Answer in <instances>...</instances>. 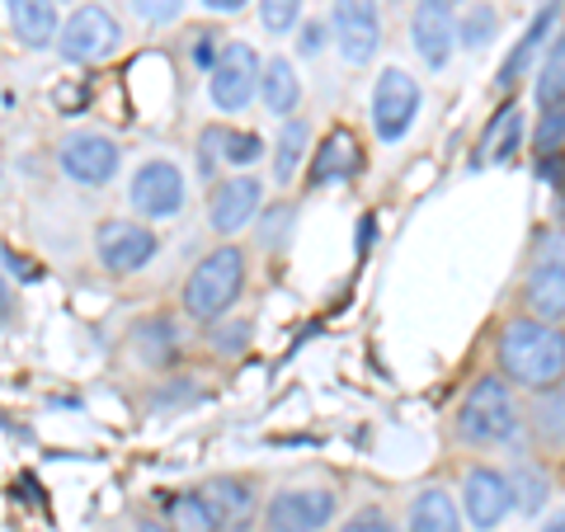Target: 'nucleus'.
Masks as SVG:
<instances>
[{
  "instance_id": "a18cd8bd",
  "label": "nucleus",
  "mask_w": 565,
  "mask_h": 532,
  "mask_svg": "<svg viewBox=\"0 0 565 532\" xmlns=\"http://www.w3.org/2000/svg\"><path fill=\"white\" fill-rule=\"evenodd\" d=\"M542 532H565V513H552V519H546V528Z\"/></svg>"
},
{
  "instance_id": "c85d7f7f",
  "label": "nucleus",
  "mask_w": 565,
  "mask_h": 532,
  "mask_svg": "<svg viewBox=\"0 0 565 532\" xmlns=\"http://www.w3.org/2000/svg\"><path fill=\"white\" fill-rule=\"evenodd\" d=\"M259 24L269 33H292L302 24V0H259Z\"/></svg>"
},
{
  "instance_id": "79ce46f5",
  "label": "nucleus",
  "mask_w": 565,
  "mask_h": 532,
  "mask_svg": "<svg viewBox=\"0 0 565 532\" xmlns=\"http://www.w3.org/2000/svg\"><path fill=\"white\" fill-rule=\"evenodd\" d=\"M14 321V292H10V283L0 278V326H10Z\"/></svg>"
},
{
  "instance_id": "e433bc0d",
  "label": "nucleus",
  "mask_w": 565,
  "mask_h": 532,
  "mask_svg": "<svg viewBox=\"0 0 565 532\" xmlns=\"http://www.w3.org/2000/svg\"><path fill=\"white\" fill-rule=\"evenodd\" d=\"M326 43H330V24H321V20H307L302 33H297V52H302V57H321Z\"/></svg>"
},
{
  "instance_id": "a19ab883",
  "label": "nucleus",
  "mask_w": 565,
  "mask_h": 532,
  "mask_svg": "<svg viewBox=\"0 0 565 532\" xmlns=\"http://www.w3.org/2000/svg\"><path fill=\"white\" fill-rule=\"evenodd\" d=\"M0 259H6V264H10V269H14V274H20L24 283H39V278H43V274H39V264H29V259H20V255H14V251H10V245H6V251H0Z\"/></svg>"
},
{
  "instance_id": "393cba45",
  "label": "nucleus",
  "mask_w": 565,
  "mask_h": 532,
  "mask_svg": "<svg viewBox=\"0 0 565 532\" xmlns=\"http://www.w3.org/2000/svg\"><path fill=\"white\" fill-rule=\"evenodd\" d=\"M307 147H311V123L307 118H288L278 132V147H274V180L278 184H292L297 170L307 161Z\"/></svg>"
},
{
  "instance_id": "39448f33",
  "label": "nucleus",
  "mask_w": 565,
  "mask_h": 532,
  "mask_svg": "<svg viewBox=\"0 0 565 532\" xmlns=\"http://www.w3.org/2000/svg\"><path fill=\"white\" fill-rule=\"evenodd\" d=\"M118 43H122V29L104 6H81L57 33V52L76 66H95L104 57H114Z\"/></svg>"
},
{
  "instance_id": "20e7f679",
  "label": "nucleus",
  "mask_w": 565,
  "mask_h": 532,
  "mask_svg": "<svg viewBox=\"0 0 565 532\" xmlns=\"http://www.w3.org/2000/svg\"><path fill=\"white\" fill-rule=\"evenodd\" d=\"M259 76H264L259 52L250 43H226L222 62L207 71V95L222 114H241V109H250V99L259 95Z\"/></svg>"
},
{
  "instance_id": "4468645a",
  "label": "nucleus",
  "mask_w": 565,
  "mask_h": 532,
  "mask_svg": "<svg viewBox=\"0 0 565 532\" xmlns=\"http://www.w3.org/2000/svg\"><path fill=\"white\" fill-rule=\"evenodd\" d=\"M259 203H264V189H259L255 174H232V180H222L212 189V203H207L212 232H222V236L245 232V222H255Z\"/></svg>"
},
{
  "instance_id": "58836bf2",
  "label": "nucleus",
  "mask_w": 565,
  "mask_h": 532,
  "mask_svg": "<svg viewBox=\"0 0 565 532\" xmlns=\"http://www.w3.org/2000/svg\"><path fill=\"white\" fill-rule=\"evenodd\" d=\"M245 340H250V326H245V321L226 326V330L217 334V353H241V349H245Z\"/></svg>"
},
{
  "instance_id": "37998d69",
  "label": "nucleus",
  "mask_w": 565,
  "mask_h": 532,
  "mask_svg": "<svg viewBox=\"0 0 565 532\" xmlns=\"http://www.w3.org/2000/svg\"><path fill=\"white\" fill-rule=\"evenodd\" d=\"M207 10H217V14H236V10H245L250 0H203Z\"/></svg>"
},
{
  "instance_id": "f704fd0d",
  "label": "nucleus",
  "mask_w": 565,
  "mask_h": 532,
  "mask_svg": "<svg viewBox=\"0 0 565 532\" xmlns=\"http://www.w3.org/2000/svg\"><path fill=\"white\" fill-rule=\"evenodd\" d=\"M132 10H137L147 24H170V20H180L184 0H132Z\"/></svg>"
},
{
  "instance_id": "ea45409f",
  "label": "nucleus",
  "mask_w": 565,
  "mask_h": 532,
  "mask_svg": "<svg viewBox=\"0 0 565 532\" xmlns=\"http://www.w3.org/2000/svg\"><path fill=\"white\" fill-rule=\"evenodd\" d=\"M537 255H542V259L565 264V232H546V236L537 241Z\"/></svg>"
},
{
  "instance_id": "ddd939ff",
  "label": "nucleus",
  "mask_w": 565,
  "mask_h": 532,
  "mask_svg": "<svg viewBox=\"0 0 565 532\" xmlns=\"http://www.w3.org/2000/svg\"><path fill=\"white\" fill-rule=\"evenodd\" d=\"M95 255L109 274H137L156 259V232H147L141 222H104L95 236Z\"/></svg>"
},
{
  "instance_id": "a878e982",
  "label": "nucleus",
  "mask_w": 565,
  "mask_h": 532,
  "mask_svg": "<svg viewBox=\"0 0 565 532\" xmlns=\"http://www.w3.org/2000/svg\"><path fill=\"white\" fill-rule=\"evenodd\" d=\"M537 104L542 109H565V29L546 47V62L537 66Z\"/></svg>"
},
{
  "instance_id": "c9c22d12",
  "label": "nucleus",
  "mask_w": 565,
  "mask_h": 532,
  "mask_svg": "<svg viewBox=\"0 0 565 532\" xmlns=\"http://www.w3.org/2000/svg\"><path fill=\"white\" fill-rule=\"evenodd\" d=\"M340 532H396V523L386 519V513H382L377 504H367V509H359V513H353V519H349Z\"/></svg>"
},
{
  "instance_id": "a211bd4d",
  "label": "nucleus",
  "mask_w": 565,
  "mask_h": 532,
  "mask_svg": "<svg viewBox=\"0 0 565 532\" xmlns=\"http://www.w3.org/2000/svg\"><path fill=\"white\" fill-rule=\"evenodd\" d=\"M203 494H207V504L217 509L226 532H250V523H255V486L250 481H241V476H212Z\"/></svg>"
},
{
  "instance_id": "423d86ee",
  "label": "nucleus",
  "mask_w": 565,
  "mask_h": 532,
  "mask_svg": "<svg viewBox=\"0 0 565 532\" xmlns=\"http://www.w3.org/2000/svg\"><path fill=\"white\" fill-rule=\"evenodd\" d=\"M415 114H419V81L401 66H386L373 85V132L386 147H396V141L411 132Z\"/></svg>"
},
{
  "instance_id": "f03ea898",
  "label": "nucleus",
  "mask_w": 565,
  "mask_h": 532,
  "mask_svg": "<svg viewBox=\"0 0 565 532\" xmlns=\"http://www.w3.org/2000/svg\"><path fill=\"white\" fill-rule=\"evenodd\" d=\"M519 401H514V382H504L500 372H486V377L471 382V392L457 411V438L471 443V448H494V443H509L519 434Z\"/></svg>"
},
{
  "instance_id": "f3484780",
  "label": "nucleus",
  "mask_w": 565,
  "mask_h": 532,
  "mask_svg": "<svg viewBox=\"0 0 565 532\" xmlns=\"http://www.w3.org/2000/svg\"><path fill=\"white\" fill-rule=\"evenodd\" d=\"M556 20H561V0H546V6L533 14V24L523 29V39L514 43V52L504 57V66H500V91H514V85L527 76V71L537 66V52H542L546 39H552Z\"/></svg>"
},
{
  "instance_id": "c756f323",
  "label": "nucleus",
  "mask_w": 565,
  "mask_h": 532,
  "mask_svg": "<svg viewBox=\"0 0 565 532\" xmlns=\"http://www.w3.org/2000/svg\"><path fill=\"white\" fill-rule=\"evenodd\" d=\"M537 434L546 443H565V392H546V401H537Z\"/></svg>"
},
{
  "instance_id": "7ed1b4c3",
  "label": "nucleus",
  "mask_w": 565,
  "mask_h": 532,
  "mask_svg": "<svg viewBox=\"0 0 565 532\" xmlns=\"http://www.w3.org/2000/svg\"><path fill=\"white\" fill-rule=\"evenodd\" d=\"M245 288V251L241 245H222L207 259L193 264V274L184 278V311L189 321H222L226 307H236V297Z\"/></svg>"
},
{
  "instance_id": "f8f14e48",
  "label": "nucleus",
  "mask_w": 565,
  "mask_h": 532,
  "mask_svg": "<svg viewBox=\"0 0 565 532\" xmlns=\"http://www.w3.org/2000/svg\"><path fill=\"white\" fill-rule=\"evenodd\" d=\"M411 43L419 52L424 66L444 71L452 62V47H457V14H452V0H419L415 14H411Z\"/></svg>"
},
{
  "instance_id": "7c9ffc66",
  "label": "nucleus",
  "mask_w": 565,
  "mask_h": 532,
  "mask_svg": "<svg viewBox=\"0 0 565 532\" xmlns=\"http://www.w3.org/2000/svg\"><path fill=\"white\" fill-rule=\"evenodd\" d=\"M537 161L546 156H561L565 147V109H542V123H537Z\"/></svg>"
},
{
  "instance_id": "dca6fc26",
  "label": "nucleus",
  "mask_w": 565,
  "mask_h": 532,
  "mask_svg": "<svg viewBox=\"0 0 565 532\" xmlns=\"http://www.w3.org/2000/svg\"><path fill=\"white\" fill-rule=\"evenodd\" d=\"M363 170V147L349 128H330L321 137V151L311 156V189H326V184H344Z\"/></svg>"
},
{
  "instance_id": "412c9836",
  "label": "nucleus",
  "mask_w": 565,
  "mask_h": 532,
  "mask_svg": "<svg viewBox=\"0 0 565 532\" xmlns=\"http://www.w3.org/2000/svg\"><path fill=\"white\" fill-rule=\"evenodd\" d=\"M259 99H264V109L278 114V118L297 114V104H302V81H297V71H292L288 57H269V62H264Z\"/></svg>"
},
{
  "instance_id": "2eb2a0df",
  "label": "nucleus",
  "mask_w": 565,
  "mask_h": 532,
  "mask_svg": "<svg viewBox=\"0 0 565 532\" xmlns=\"http://www.w3.org/2000/svg\"><path fill=\"white\" fill-rule=\"evenodd\" d=\"M523 307L533 321H546V326L565 321V264L537 255V264L523 278Z\"/></svg>"
},
{
  "instance_id": "b1692460",
  "label": "nucleus",
  "mask_w": 565,
  "mask_h": 532,
  "mask_svg": "<svg viewBox=\"0 0 565 532\" xmlns=\"http://www.w3.org/2000/svg\"><path fill=\"white\" fill-rule=\"evenodd\" d=\"M166 519L174 532H226L217 509L207 504L203 490H184V494H170L166 500Z\"/></svg>"
},
{
  "instance_id": "5701e85b",
  "label": "nucleus",
  "mask_w": 565,
  "mask_h": 532,
  "mask_svg": "<svg viewBox=\"0 0 565 532\" xmlns=\"http://www.w3.org/2000/svg\"><path fill=\"white\" fill-rule=\"evenodd\" d=\"M132 349H137L141 363L166 368L174 353H180V330H174L170 316H147V321L132 326Z\"/></svg>"
},
{
  "instance_id": "9b49d317",
  "label": "nucleus",
  "mask_w": 565,
  "mask_h": 532,
  "mask_svg": "<svg viewBox=\"0 0 565 532\" xmlns=\"http://www.w3.org/2000/svg\"><path fill=\"white\" fill-rule=\"evenodd\" d=\"M509 509H514V490H509V476L494 467H471L462 476V513L476 532H494Z\"/></svg>"
},
{
  "instance_id": "bb28decb",
  "label": "nucleus",
  "mask_w": 565,
  "mask_h": 532,
  "mask_svg": "<svg viewBox=\"0 0 565 532\" xmlns=\"http://www.w3.org/2000/svg\"><path fill=\"white\" fill-rule=\"evenodd\" d=\"M509 490H514V509L523 513H537L546 500H552V481H546V471L537 462H514L509 467Z\"/></svg>"
},
{
  "instance_id": "9d476101",
  "label": "nucleus",
  "mask_w": 565,
  "mask_h": 532,
  "mask_svg": "<svg viewBox=\"0 0 565 532\" xmlns=\"http://www.w3.org/2000/svg\"><path fill=\"white\" fill-rule=\"evenodd\" d=\"M57 161H62V170L76 184L99 189V184H109L114 174H118L122 156H118V141L114 137H104V132H71V137H62Z\"/></svg>"
},
{
  "instance_id": "0eeeda50",
  "label": "nucleus",
  "mask_w": 565,
  "mask_h": 532,
  "mask_svg": "<svg viewBox=\"0 0 565 532\" xmlns=\"http://www.w3.org/2000/svg\"><path fill=\"white\" fill-rule=\"evenodd\" d=\"M330 33H334V43H340V57H344L349 66L373 62L377 47H382V14H377V0H334Z\"/></svg>"
},
{
  "instance_id": "1a4fd4ad",
  "label": "nucleus",
  "mask_w": 565,
  "mask_h": 532,
  "mask_svg": "<svg viewBox=\"0 0 565 532\" xmlns=\"http://www.w3.org/2000/svg\"><path fill=\"white\" fill-rule=\"evenodd\" d=\"M128 203L137 217H180L184 208V170L174 161H147L132 174V189H128Z\"/></svg>"
},
{
  "instance_id": "4be33fe9",
  "label": "nucleus",
  "mask_w": 565,
  "mask_h": 532,
  "mask_svg": "<svg viewBox=\"0 0 565 532\" xmlns=\"http://www.w3.org/2000/svg\"><path fill=\"white\" fill-rule=\"evenodd\" d=\"M6 6L24 47H47L57 39V0H6Z\"/></svg>"
},
{
  "instance_id": "72a5a7b5",
  "label": "nucleus",
  "mask_w": 565,
  "mask_h": 532,
  "mask_svg": "<svg viewBox=\"0 0 565 532\" xmlns=\"http://www.w3.org/2000/svg\"><path fill=\"white\" fill-rule=\"evenodd\" d=\"M288 226H292V208L264 212V222H259V245H264V251H278V245L288 241Z\"/></svg>"
},
{
  "instance_id": "6e6552de",
  "label": "nucleus",
  "mask_w": 565,
  "mask_h": 532,
  "mask_svg": "<svg viewBox=\"0 0 565 532\" xmlns=\"http://www.w3.org/2000/svg\"><path fill=\"white\" fill-rule=\"evenodd\" d=\"M334 509H340L334 490H278L264 504V532H321Z\"/></svg>"
},
{
  "instance_id": "473e14b6",
  "label": "nucleus",
  "mask_w": 565,
  "mask_h": 532,
  "mask_svg": "<svg viewBox=\"0 0 565 532\" xmlns=\"http://www.w3.org/2000/svg\"><path fill=\"white\" fill-rule=\"evenodd\" d=\"M222 147H226V128H222V123L199 137V170H203V180H212V174H217V166H222Z\"/></svg>"
},
{
  "instance_id": "49530a36",
  "label": "nucleus",
  "mask_w": 565,
  "mask_h": 532,
  "mask_svg": "<svg viewBox=\"0 0 565 532\" xmlns=\"http://www.w3.org/2000/svg\"><path fill=\"white\" fill-rule=\"evenodd\" d=\"M137 532H174V528H166V523H141Z\"/></svg>"
},
{
  "instance_id": "de8ad7c7",
  "label": "nucleus",
  "mask_w": 565,
  "mask_h": 532,
  "mask_svg": "<svg viewBox=\"0 0 565 532\" xmlns=\"http://www.w3.org/2000/svg\"><path fill=\"white\" fill-rule=\"evenodd\" d=\"M392 6H396V0H392Z\"/></svg>"
},
{
  "instance_id": "aec40b11",
  "label": "nucleus",
  "mask_w": 565,
  "mask_h": 532,
  "mask_svg": "<svg viewBox=\"0 0 565 532\" xmlns=\"http://www.w3.org/2000/svg\"><path fill=\"white\" fill-rule=\"evenodd\" d=\"M405 532H462V513H457L452 494L444 486H429L411 500V519H405Z\"/></svg>"
},
{
  "instance_id": "2f4dec72",
  "label": "nucleus",
  "mask_w": 565,
  "mask_h": 532,
  "mask_svg": "<svg viewBox=\"0 0 565 532\" xmlns=\"http://www.w3.org/2000/svg\"><path fill=\"white\" fill-rule=\"evenodd\" d=\"M264 156V141H259V132H232L226 128V147H222V161L226 166H255Z\"/></svg>"
},
{
  "instance_id": "cd10ccee",
  "label": "nucleus",
  "mask_w": 565,
  "mask_h": 532,
  "mask_svg": "<svg viewBox=\"0 0 565 532\" xmlns=\"http://www.w3.org/2000/svg\"><path fill=\"white\" fill-rule=\"evenodd\" d=\"M494 33H500V14H494V6H481V0L457 20V43H462L467 52L494 43Z\"/></svg>"
},
{
  "instance_id": "f257e3e1",
  "label": "nucleus",
  "mask_w": 565,
  "mask_h": 532,
  "mask_svg": "<svg viewBox=\"0 0 565 532\" xmlns=\"http://www.w3.org/2000/svg\"><path fill=\"white\" fill-rule=\"evenodd\" d=\"M494 359L500 372L514 386L527 392H552L565 377V330L533 321V316H519L500 330V344H494Z\"/></svg>"
},
{
  "instance_id": "c03bdc74",
  "label": "nucleus",
  "mask_w": 565,
  "mask_h": 532,
  "mask_svg": "<svg viewBox=\"0 0 565 532\" xmlns=\"http://www.w3.org/2000/svg\"><path fill=\"white\" fill-rule=\"evenodd\" d=\"M373 226H377V217H373V212H367L363 226H359V232H363V241H359V259L367 255V245H373Z\"/></svg>"
},
{
  "instance_id": "6ab92c4d",
  "label": "nucleus",
  "mask_w": 565,
  "mask_h": 532,
  "mask_svg": "<svg viewBox=\"0 0 565 532\" xmlns=\"http://www.w3.org/2000/svg\"><path fill=\"white\" fill-rule=\"evenodd\" d=\"M519 147H523V114H519V104H509V109H500V114L490 118L486 141H481V147H476V156H471V170L514 161Z\"/></svg>"
},
{
  "instance_id": "4c0bfd02",
  "label": "nucleus",
  "mask_w": 565,
  "mask_h": 532,
  "mask_svg": "<svg viewBox=\"0 0 565 532\" xmlns=\"http://www.w3.org/2000/svg\"><path fill=\"white\" fill-rule=\"evenodd\" d=\"M222 39H217V33H212V29H203V33H193V62H199L203 71H212V66H217L222 62Z\"/></svg>"
}]
</instances>
